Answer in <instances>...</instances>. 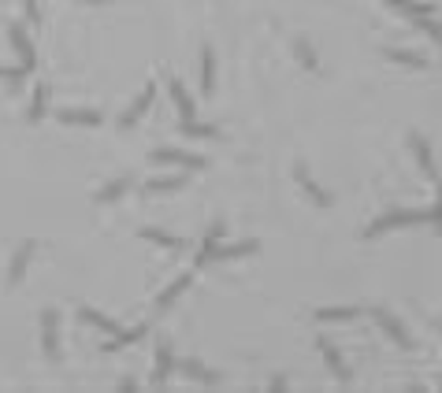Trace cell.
Segmentation results:
<instances>
[{
  "instance_id": "obj_4",
  "label": "cell",
  "mask_w": 442,
  "mask_h": 393,
  "mask_svg": "<svg viewBox=\"0 0 442 393\" xmlns=\"http://www.w3.org/2000/svg\"><path fill=\"white\" fill-rule=\"evenodd\" d=\"M372 315H375V323H379L383 331L391 334V337H394V342L402 345V349H413V337H409V331L402 326V319H398V315H391L386 308H372Z\"/></svg>"
},
{
  "instance_id": "obj_20",
  "label": "cell",
  "mask_w": 442,
  "mask_h": 393,
  "mask_svg": "<svg viewBox=\"0 0 442 393\" xmlns=\"http://www.w3.org/2000/svg\"><path fill=\"white\" fill-rule=\"evenodd\" d=\"M12 41L19 49V56H23V71H34V49H30V41L23 34V26H12Z\"/></svg>"
},
{
  "instance_id": "obj_2",
  "label": "cell",
  "mask_w": 442,
  "mask_h": 393,
  "mask_svg": "<svg viewBox=\"0 0 442 393\" xmlns=\"http://www.w3.org/2000/svg\"><path fill=\"white\" fill-rule=\"evenodd\" d=\"M294 178H297V185H301V190H305V193L312 196V204H320V208H331V204H335V196H331V193L323 190V185H320L316 178H312L305 163H297V167H294Z\"/></svg>"
},
{
  "instance_id": "obj_3",
  "label": "cell",
  "mask_w": 442,
  "mask_h": 393,
  "mask_svg": "<svg viewBox=\"0 0 442 393\" xmlns=\"http://www.w3.org/2000/svg\"><path fill=\"white\" fill-rule=\"evenodd\" d=\"M409 149H413V156H416V163L424 167V174L431 182H435V190L442 185V178H439V167H435V156H431V145L420 134H409Z\"/></svg>"
},
{
  "instance_id": "obj_12",
  "label": "cell",
  "mask_w": 442,
  "mask_h": 393,
  "mask_svg": "<svg viewBox=\"0 0 442 393\" xmlns=\"http://www.w3.org/2000/svg\"><path fill=\"white\" fill-rule=\"evenodd\" d=\"M171 367H175V353H171V342H160L156 345V360H153V382L156 386H164Z\"/></svg>"
},
{
  "instance_id": "obj_13",
  "label": "cell",
  "mask_w": 442,
  "mask_h": 393,
  "mask_svg": "<svg viewBox=\"0 0 442 393\" xmlns=\"http://www.w3.org/2000/svg\"><path fill=\"white\" fill-rule=\"evenodd\" d=\"M153 163H182V167H204V156H193V152H179V149H156Z\"/></svg>"
},
{
  "instance_id": "obj_14",
  "label": "cell",
  "mask_w": 442,
  "mask_h": 393,
  "mask_svg": "<svg viewBox=\"0 0 442 393\" xmlns=\"http://www.w3.org/2000/svg\"><path fill=\"white\" fill-rule=\"evenodd\" d=\"M357 315H364V312L353 308V304H342V308H316L320 323H350V319H357Z\"/></svg>"
},
{
  "instance_id": "obj_18",
  "label": "cell",
  "mask_w": 442,
  "mask_h": 393,
  "mask_svg": "<svg viewBox=\"0 0 442 393\" xmlns=\"http://www.w3.org/2000/svg\"><path fill=\"white\" fill-rule=\"evenodd\" d=\"M126 190H131V178H115V182H108L104 190H97L93 201H97V204H108V201H115V196H123Z\"/></svg>"
},
{
  "instance_id": "obj_21",
  "label": "cell",
  "mask_w": 442,
  "mask_h": 393,
  "mask_svg": "<svg viewBox=\"0 0 442 393\" xmlns=\"http://www.w3.org/2000/svg\"><path fill=\"white\" fill-rule=\"evenodd\" d=\"M82 319H85V323H93V326H101V331H104V334H112V337L123 331L120 323H112L104 312H97V308H82Z\"/></svg>"
},
{
  "instance_id": "obj_5",
  "label": "cell",
  "mask_w": 442,
  "mask_h": 393,
  "mask_svg": "<svg viewBox=\"0 0 442 393\" xmlns=\"http://www.w3.org/2000/svg\"><path fill=\"white\" fill-rule=\"evenodd\" d=\"M38 253V242H23L15 249V256H12V267H8V286H19L26 275V267H30V256Z\"/></svg>"
},
{
  "instance_id": "obj_23",
  "label": "cell",
  "mask_w": 442,
  "mask_h": 393,
  "mask_svg": "<svg viewBox=\"0 0 442 393\" xmlns=\"http://www.w3.org/2000/svg\"><path fill=\"white\" fill-rule=\"evenodd\" d=\"M179 130H182L186 137H220V130H215V126L193 123V119H182V123H179Z\"/></svg>"
},
{
  "instance_id": "obj_9",
  "label": "cell",
  "mask_w": 442,
  "mask_h": 393,
  "mask_svg": "<svg viewBox=\"0 0 442 393\" xmlns=\"http://www.w3.org/2000/svg\"><path fill=\"white\" fill-rule=\"evenodd\" d=\"M41 342H45V356L56 360L60 356V337H56V312L45 308L41 312Z\"/></svg>"
},
{
  "instance_id": "obj_10",
  "label": "cell",
  "mask_w": 442,
  "mask_h": 393,
  "mask_svg": "<svg viewBox=\"0 0 442 393\" xmlns=\"http://www.w3.org/2000/svg\"><path fill=\"white\" fill-rule=\"evenodd\" d=\"M175 367H179V371H186L190 378H197L201 386H220V375H215L212 367H204L201 360H193V356H186V360H175Z\"/></svg>"
},
{
  "instance_id": "obj_16",
  "label": "cell",
  "mask_w": 442,
  "mask_h": 393,
  "mask_svg": "<svg viewBox=\"0 0 442 393\" xmlns=\"http://www.w3.org/2000/svg\"><path fill=\"white\" fill-rule=\"evenodd\" d=\"M171 97H175L179 115H182V119H193V112H197V108H193V97L182 90V82H179V78H171Z\"/></svg>"
},
{
  "instance_id": "obj_17",
  "label": "cell",
  "mask_w": 442,
  "mask_h": 393,
  "mask_svg": "<svg viewBox=\"0 0 442 393\" xmlns=\"http://www.w3.org/2000/svg\"><path fill=\"white\" fill-rule=\"evenodd\" d=\"M186 185V174H171V178H149L145 182V193H175Z\"/></svg>"
},
{
  "instance_id": "obj_28",
  "label": "cell",
  "mask_w": 442,
  "mask_h": 393,
  "mask_svg": "<svg viewBox=\"0 0 442 393\" xmlns=\"http://www.w3.org/2000/svg\"><path fill=\"white\" fill-rule=\"evenodd\" d=\"M82 4H104V0H82Z\"/></svg>"
},
{
  "instance_id": "obj_11",
  "label": "cell",
  "mask_w": 442,
  "mask_h": 393,
  "mask_svg": "<svg viewBox=\"0 0 442 393\" xmlns=\"http://www.w3.org/2000/svg\"><path fill=\"white\" fill-rule=\"evenodd\" d=\"M56 119L71 126H101V112L97 108H63V112H56Z\"/></svg>"
},
{
  "instance_id": "obj_27",
  "label": "cell",
  "mask_w": 442,
  "mask_h": 393,
  "mask_svg": "<svg viewBox=\"0 0 442 393\" xmlns=\"http://www.w3.org/2000/svg\"><path fill=\"white\" fill-rule=\"evenodd\" d=\"M26 15H30V23H38V4L34 0H26Z\"/></svg>"
},
{
  "instance_id": "obj_25",
  "label": "cell",
  "mask_w": 442,
  "mask_h": 393,
  "mask_svg": "<svg viewBox=\"0 0 442 393\" xmlns=\"http://www.w3.org/2000/svg\"><path fill=\"white\" fill-rule=\"evenodd\" d=\"M386 4L402 8L409 19H424V15H431V4H413V0H386Z\"/></svg>"
},
{
  "instance_id": "obj_1",
  "label": "cell",
  "mask_w": 442,
  "mask_h": 393,
  "mask_svg": "<svg viewBox=\"0 0 442 393\" xmlns=\"http://www.w3.org/2000/svg\"><path fill=\"white\" fill-rule=\"evenodd\" d=\"M409 223H439L442 226V190L435 196V208H413V212H405V208H394V212H386L379 215L368 231H364V237H379L383 231H398V226H409Z\"/></svg>"
},
{
  "instance_id": "obj_19",
  "label": "cell",
  "mask_w": 442,
  "mask_h": 393,
  "mask_svg": "<svg viewBox=\"0 0 442 393\" xmlns=\"http://www.w3.org/2000/svg\"><path fill=\"white\" fill-rule=\"evenodd\" d=\"M142 237H145V242H156V245H167V249H186V237H175V234L153 231V226H142Z\"/></svg>"
},
{
  "instance_id": "obj_8",
  "label": "cell",
  "mask_w": 442,
  "mask_h": 393,
  "mask_svg": "<svg viewBox=\"0 0 442 393\" xmlns=\"http://www.w3.org/2000/svg\"><path fill=\"white\" fill-rule=\"evenodd\" d=\"M193 286V271H182V275L175 278V282H171V286L164 290V293H160V297H156V312H167L171 308V304H175L179 297H182V293H186Z\"/></svg>"
},
{
  "instance_id": "obj_6",
  "label": "cell",
  "mask_w": 442,
  "mask_h": 393,
  "mask_svg": "<svg viewBox=\"0 0 442 393\" xmlns=\"http://www.w3.org/2000/svg\"><path fill=\"white\" fill-rule=\"evenodd\" d=\"M316 345H320V356L327 360V367L338 375V382H350V378H353V371H350V364H346V360H342V353H338V349L331 345L327 337H316Z\"/></svg>"
},
{
  "instance_id": "obj_24",
  "label": "cell",
  "mask_w": 442,
  "mask_h": 393,
  "mask_svg": "<svg viewBox=\"0 0 442 393\" xmlns=\"http://www.w3.org/2000/svg\"><path fill=\"white\" fill-rule=\"evenodd\" d=\"M386 60H398L405 63V67H424V56H416V52H405V49H386Z\"/></svg>"
},
{
  "instance_id": "obj_22",
  "label": "cell",
  "mask_w": 442,
  "mask_h": 393,
  "mask_svg": "<svg viewBox=\"0 0 442 393\" xmlns=\"http://www.w3.org/2000/svg\"><path fill=\"white\" fill-rule=\"evenodd\" d=\"M294 56L305 63L309 71H320V60H316V52H312V45H309L305 37H294Z\"/></svg>"
},
{
  "instance_id": "obj_7",
  "label": "cell",
  "mask_w": 442,
  "mask_h": 393,
  "mask_svg": "<svg viewBox=\"0 0 442 393\" xmlns=\"http://www.w3.org/2000/svg\"><path fill=\"white\" fill-rule=\"evenodd\" d=\"M153 101H156V82H149L145 90H142V97H138V101L131 104V112H123V115H120V126H134L138 119H142L149 108H153Z\"/></svg>"
},
{
  "instance_id": "obj_15",
  "label": "cell",
  "mask_w": 442,
  "mask_h": 393,
  "mask_svg": "<svg viewBox=\"0 0 442 393\" xmlns=\"http://www.w3.org/2000/svg\"><path fill=\"white\" fill-rule=\"evenodd\" d=\"M215 90V56L212 49L201 52V93H212Z\"/></svg>"
},
{
  "instance_id": "obj_26",
  "label": "cell",
  "mask_w": 442,
  "mask_h": 393,
  "mask_svg": "<svg viewBox=\"0 0 442 393\" xmlns=\"http://www.w3.org/2000/svg\"><path fill=\"white\" fill-rule=\"evenodd\" d=\"M45 85H38V90H34V104H30V123H38V119L41 115H45Z\"/></svg>"
}]
</instances>
